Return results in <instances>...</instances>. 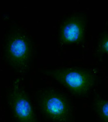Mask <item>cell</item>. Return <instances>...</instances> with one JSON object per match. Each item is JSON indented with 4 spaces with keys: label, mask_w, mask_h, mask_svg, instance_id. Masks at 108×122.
I'll list each match as a JSON object with an SVG mask.
<instances>
[{
    "label": "cell",
    "mask_w": 108,
    "mask_h": 122,
    "mask_svg": "<svg viewBox=\"0 0 108 122\" xmlns=\"http://www.w3.org/2000/svg\"><path fill=\"white\" fill-rule=\"evenodd\" d=\"M37 102L44 117L53 122H72L73 110L71 101L65 94L52 88L38 90Z\"/></svg>",
    "instance_id": "6da1fadb"
},
{
    "label": "cell",
    "mask_w": 108,
    "mask_h": 122,
    "mask_svg": "<svg viewBox=\"0 0 108 122\" xmlns=\"http://www.w3.org/2000/svg\"><path fill=\"white\" fill-rule=\"evenodd\" d=\"M44 73L62 86L72 95L77 97L88 94L95 84L93 75L85 69L60 68L46 70Z\"/></svg>",
    "instance_id": "7a4b0ae2"
},
{
    "label": "cell",
    "mask_w": 108,
    "mask_h": 122,
    "mask_svg": "<svg viewBox=\"0 0 108 122\" xmlns=\"http://www.w3.org/2000/svg\"><path fill=\"white\" fill-rule=\"evenodd\" d=\"M5 57L10 65L20 73L29 70L31 47L28 36L21 30L13 32L7 37L5 45Z\"/></svg>",
    "instance_id": "3957f363"
},
{
    "label": "cell",
    "mask_w": 108,
    "mask_h": 122,
    "mask_svg": "<svg viewBox=\"0 0 108 122\" xmlns=\"http://www.w3.org/2000/svg\"><path fill=\"white\" fill-rule=\"evenodd\" d=\"M8 102L15 122H39L31 100L19 82H15L8 96Z\"/></svg>",
    "instance_id": "277c9868"
},
{
    "label": "cell",
    "mask_w": 108,
    "mask_h": 122,
    "mask_svg": "<svg viewBox=\"0 0 108 122\" xmlns=\"http://www.w3.org/2000/svg\"><path fill=\"white\" fill-rule=\"evenodd\" d=\"M86 19L80 14L73 15L63 23L60 30V39L65 44H76L84 39Z\"/></svg>",
    "instance_id": "5b68a950"
},
{
    "label": "cell",
    "mask_w": 108,
    "mask_h": 122,
    "mask_svg": "<svg viewBox=\"0 0 108 122\" xmlns=\"http://www.w3.org/2000/svg\"><path fill=\"white\" fill-rule=\"evenodd\" d=\"M93 110L100 122H108V99L97 98L93 102Z\"/></svg>",
    "instance_id": "8992f818"
},
{
    "label": "cell",
    "mask_w": 108,
    "mask_h": 122,
    "mask_svg": "<svg viewBox=\"0 0 108 122\" xmlns=\"http://www.w3.org/2000/svg\"><path fill=\"white\" fill-rule=\"evenodd\" d=\"M100 50L102 53L108 54V38L103 41L101 45Z\"/></svg>",
    "instance_id": "52a82bcc"
}]
</instances>
